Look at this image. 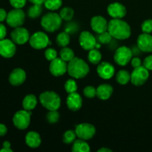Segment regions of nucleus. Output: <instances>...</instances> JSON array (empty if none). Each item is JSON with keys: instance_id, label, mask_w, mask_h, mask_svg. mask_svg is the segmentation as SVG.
I'll use <instances>...</instances> for the list:
<instances>
[{"instance_id": "f257e3e1", "label": "nucleus", "mask_w": 152, "mask_h": 152, "mask_svg": "<svg viewBox=\"0 0 152 152\" xmlns=\"http://www.w3.org/2000/svg\"><path fill=\"white\" fill-rule=\"evenodd\" d=\"M108 31L113 38L117 39H126L131 36L130 25L121 19H113L108 22Z\"/></svg>"}, {"instance_id": "f03ea898", "label": "nucleus", "mask_w": 152, "mask_h": 152, "mask_svg": "<svg viewBox=\"0 0 152 152\" xmlns=\"http://www.w3.org/2000/svg\"><path fill=\"white\" fill-rule=\"evenodd\" d=\"M89 72L88 65L79 57H74L68 64V73L75 79H82L86 77Z\"/></svg>"}, {"instance_id": "7ed1b4c3", "label": "nucleus", "mask_w": 152, "mask_h": 152, "mask_svg": "<svg viewBox=\"0 0 152 152\" xmlns=\"http://www.w3.org/2000/svg\"><path fill=\"white\" fill-rule=\"evenodd\" d=\"M62 21V18L58 13L50 12L42 16L41 25L48 32H54L60 28Z\"/></svg>"}, {"instance_id": "20e7f679", "label": "nucleus", "mask_w": 152, "mask_h": 152, "mask_svg": "<svg viewBox=\"0 0 152 152\" xmlns=\"http://www.w3.org/2000/svg\"><path fill=\"white\" fill-rule=\"evenodd\" d=\"M42 105L48 111L57 110L61 105V99L54 91H45L39 96Z\"/></svg>"}, {"instance_id": "39448f33", "label": "nucleus", "mask_w": 152, "mask_h": 152, "mask_svg": "<svg viewBox=\"0 0 152 152\" xmlns=\"http://www.w3.org/2000/svg\"><path fill=\"white\" fill-rule=\"evenodd\" d=\"M25 12L22 8H14L7 13L6 22L9 26L15 28L22 26L25 22Z\"/></svg>"}, {"instance_id": "423d86ee", "label": "nucleus", "mask_w": 152, "mask_h": 152, "mask_svg": "<svg viewBox=\"0 0 152 152\" xmlns=\"http://www.w3.org/2000/svg\"><path fill=\"white\" fill-rule=\"evenodd\" d=\"M31 111L21 110L17 111L13 117L14 126L19 130H25L29 126L31 122Z\"/></svg>"}, {"instance_id": "0eeeda50", "label": "nucleus", "mask_w": 152, "mask_h": 152, "mask_svg": "<svg viewBox=\"0 0 152 152\" xmlns=\"http://www.w3.org/2000/svg\"><path fill=\"white\" fill-rule=\"evenodd\" d=\"M149 77V72L143 65L134 69L131 74V82L136 86H140L145 83Z\"/></svg>"}, {"instance_id": "6e6552de", "label": "nucleus", "mask_w": 152, "mask_h": 152, "mask_svg": "<svg viewBox=\"0 0 152 152\" xmlns=\"http://www.w3.org/2000/svg\"><path fill=\"white\" fill-rule=\"evenodd\" d=\"M133 53L132 49L126 46H122L118 48L114 53V59L117 64L121 66H125L127 65L132 59Z\"/></svg>"}, {"instance_id": "1a4fd4ad", "label": "nucleus", "mask_w": 152, "mask_h": 152, "mask_svg": "<svg viewBox=\"0 0 152 152\" xmlns=\"http://www.w3.org/2000/svg\"><path fill=\"white\" fill-rule=\"evenodd\" d=\"M30 45L32 48L35 49H42L47 47L48 44H50L49 38L46 34L44 32H36L30 37Z\"/></svg>"}, {"instance_id": "9d476101", "label": "nucleus", "mask_w": 152, "mask_h": 152, "mask_svg": "<svg viewBox=\"0 0 152 152\" xmlns=\"http://www.w3.org/2000/svg\"><path fill=\"white\" fill-rule=\"evenodd\" d=\"M75 132L80 139L88 140L94 136L96 129L93 125L89 123H81L76 126Z\"/></svg>"}, {"instance_id": "9b49d317", "label": "nucleus", "mask_w": 152, "mask_h": 152, "mask_svg": "<svg viewBox=\"0 0 152 152\" xmlns=\"http://www.w3.org/2000/svg\"><path fill=\"white\" fill-rule=\"evenodd\" d=\"M11 39L15 44L23 45L25 44L30 39L29 32L25 28L22 27L15 28L10 34Z\"/></svg>"}, {"instance_id": "f8f14e48", "label": "nucleus", "mask_w": 152, "mask_h": 152, "mask_svg": "<svg viewBox=\"0 0 152 152\" xmlns=\"http://www.w3.org/2000/svg\"><path fill=\"white\" fill-rule=\"evenodd\" d=\"M49 69L52 75L55 77H59L65 74V72L68 71V65L66 62L61 58H56L51 61Z\"/></svg>"}, {"instance_id": "ddd939ff", "label": "nucleus", "mask_w": 152, "mask_h": 152, "mask_svg": "<svg viewBox=\"0 0 152 152\" xmlns=\"http://www.w3.org/2000/svg\"><path fill=\"white\" fill-rule=\"evenodd\" d=\"M79 42L80 46L86 50H91L96 48V38L88 31H83L81 33L79 38Z\"/></svg>"}, {"instance_id": "4468645a", "label": "nucleus", "mask_w": 152, "mask_h": 152, "mask_svg": "<svg viewBox=\"0 0 152 152\" xmlns=\"http://www.w3.org/2000/svg\"><path fill=\"white\" fill-rule=\"evenodd\" d=\"M16 48L12 40L4 39L0 40V55L4 58H10L16 53Z\"/></svg>"}, {"instance_id": "2eb2a0df", "label": "nucleus", "mask_w": 152, "mask_h": 152, "mask_svg": "<svg viewBox=\"0 0 152 152\" xmlns=\"http://www.w3.org/2000/svg\"><path fill=\"white\" fill-rule=\"evenodd\" d=\"M91 26L92 30L96 34H101L108 31V22L102 16H94L91 21Z\"/></svg>"}, {"instance_id": "dca6fc26", "label": "nucleus", "mask_w": 152, "mask_h": 152, "mask_svg": "<svg viewBox=\"0 0 152 152\" xmlns=\"http://www.w3.org/2000/svg\"><path fill=\"white\" fill-rule=\"evenodd\" d=\"M108 13L113 19H122L126 14V8L119 2L111 3L108 7Z\"/></svg>"}, {"instance_id": "f3484780", "label": "nucleus", "mask_w": 152, "mask_h": 152, "mask_svg": "<svg viewBox=\"0 0 152 152\" xmlns=\"http://www.w3.org/2000/svg\"><path fill=\"white\" fill-rule=\"evenodd\" d=\"M115 69L111 63L103 62L99 64L97 67V74L99 77L104 80H109L114 75Z\"/></svg>"}, {"instance_id": "a211bd4d", "label": "nucleus", "mask_w": 152, "mask_h": 152, "mask_svg": "<svg viewBox=\"0 0 152 152\" xmlns=\"http://www.w3.org/2000/svg\"><path fill=\"white\" fill-rule=\"evenodd\" d=\"M137 46L141 51L145 53L152 52V36L145 33L140 34L137 39Z\"/></svg>"}, {"instance_id": "6ab92c4d", "label": "nucleus", "mask_w": 152, "mask_h": 152, "mask_svg": "<svg viewBox=\"0 0 152 152\" xmlns=\"http://www.w3.org/2000/svg\"><path fill=\"white\" fill-rule=\"evenodd\" d=\"M68 108L73 111H77L81 108L83 105V99L81 96L77 92L69 94L66 101Z\"/></svg>"}, {"instance_id": "aec40b11", "label": "nucleus", "mask_w": 152, "mask_h": 152, "mask_svg": "<svg viewBox=\"0 0 152 152\" xmlns=\"http://www.w3.org/2000/svg\"><path fill=\"white\" fill-rule=\"evenodd\" d=\"M26 79V74L22 68H15L9 76V82L11 85L18 86L22 85Z\"/></svg>"}, {"instance_id": "412c9836", "label": "nucleus", "mask_w": 152, "mask_h": 152, "mask_svg": "<svg viewBox=\"0 0 152 152\" xmlns=\"http://www.w3.org/2000/svg\"><path fill=\"white\" fill-rule=\"evenodd\" d=\"M113 94V88L109 84L100 85L96 88V96L102 100H107Z\"/></svg>"}, {"instance_id": "4be33fe9", "label": "nucleus", "mask_w": 152, "mask_h": 152, "mask_svg": "<svg viewBox=\"0 0 152 152\" xmlns=\"http://www.w3.org/2000/svg\"><path fill=\"white\" fill-rule=\"evenodd\" d=\"M25 142L29 147L32 148H38L41 144V137L37 132H30L25 136Z\"/></svg>"}, {"instance_id": "5701e85b", "label": "nucleus", "mask_w": 152, "mask_h": 152, "mask_svg": "<svg viewBox=\"0 0 152 152\" xmlns=\"http://www.w3.org/2000/svg\"><path fill=\"white\" fill-rule=\"evenodd\" d=\"M37 105V99L34 94H28L22 101V106L25 110L31 111L34 109Z\"/></svg>"}, {"instance_id": "b1692460", "label": "nucleus", "mask_w": 152, "mask_h": 152, "mask_svg": "<svg viewBox=\"0 0 152 152\" xmlns=\"http://www.w3.org/2000/svg\"><path fill=\"white\" fill-rule=\"evenodd\" d=\"M71 150L74 152H89L91 148L86 140L79 139L74 141Z\"/></svg>"}, {"instance_id": "393cba45", "label": "nucleus", "mask_w": 152, "mask_h": 152, "mask_svg": "<svg viewBox=\"0 0 152 152\" xmlns=\"http://www.w3.org/2000/svg\"><path fill=\"white\" fill-rule=\"evenodd\" d=\"M117 83H119L121 85H126L129 81H131V74L129 71L126 70H120L117 74Z\"/></svg>"}, {"instance_id": "a878e982", "label": "nucleus", "mask_w": 152, "mask_h": 152, "mask_svg": "<svg viewBox=\"0 0 152 152\" xmlns=\"http://www.w3.org/2000/svg\"><path fill=\"white\" fill-rule=\"evenodd\" d=\"M88 59L91 63L96 65V64H99L100 62L101 59H102V54L99 50L94 48L89 51L88 55Z\"/></svg>"}, {"instance_id": "bb28decb", "label": "nucleus", "mask_w": 152, "mask_h": 152, "mask_svg": "<svg viewBox=\"0 0 152 152\" xmlns=\"http://www.w3.org/2000/svg\"><path fill=\"white\" fill-rule=\"evenodd\" d=\"M56 43L60 47H66L70 43V36L68 33L66 31L61 32L56 37Z\"/></svg>"}, {"instance_id": "cd10ccee", "label": "nucleus", "mask_w": 152, "mask_h": 152, "mask_svg": "<svg viewBox=\"0 0 152 152\" xmlns=\"http://www.w3.org/2000/svg\"><path fill=\"white\" fill-rule=\"evenodd\" d=\"M59 56H60L61 59H62L65 62H70V61L72 60L75 57L74 52L73 51L72 49L67 47H64L60 50V52H59Z\"/></svg>"}, {"instance_id": "c85d7f7f", "label": "nucleus", "mask_w": 152, "mask_h": 152, "mask_svg": "<svg viewBox=\"0 0 152 152\" xmlns=\"http://www.w3.org/2000/svg\"><path fill=\"white\" fill-rule=\"evenodd\" d=\"M42 12V4H34V5H32L28 9V15L29 17L32 18V19H35V18L39 17L40 16Z\"/></svg>"}, {"instance_id": "c756f323", "label": "nucleus", "mask_w": 152, "mask_h": 152, "mask_svg": "<svg viewBox=\"0 0 152 152\" xmlns=\"http://www.w3.org/2000/svg\"><path fill=\"white\" fill-rule=\"evenodd\" d=\"M74 11L71 7H65L64 8H62L60 10V13H59V16L62 18V20L67 21V22H69L72 19V18L74 17Z\"/></svg>"}, {"instance_id": "7c9ffc66", "label": "nucleus", "mask_w": 152, "mask_h": 152, "mask_svg": "<svg viewBox=\"0 0 152 152\" xmlns=\"http://www.w3.org/2000/svg\"><path fill=\"white\" fill-rule=\"evenodd\" d=\"M45 6L50 10H58L62 4V0H45Z\"/></svg>"}, {"instance_id": "2f4dec72", "label": "nucleus", "mask_w": 152, "mask_h": 152, "mask_svg": "<svg viewBox=\"0 0 152 152\" xmlns=\"http://www.w3.org/2000/svg\"><path fill=\"white\" fill-rule=\"evenodd\" d=\"M76 137H77V134L76 132L74 131H67L63 136V142L66 144H70L74 142L76 140Z\"/></svg>"}, {"instance_id": "473e14b6", "label": "nucleus", "mask_w": 152, "mask_h": 152, "mask_svg": "<svg viewBox=\"0 0 152 152\" xmlns=\"http://www.w3.org/2000/svg\"><path fill=\"white\" fill-rule=\"evenodd\" d=\"M98 34H99L97 37L98 40H99V42H100L101 43H102V44H108V43L111 42V40H112V36L111 35V34H110L108 31Z\"/></svg>"}, {"instance_id": "72a5a7b5", "label": "nucleus", "mask_w": 152, "mask_h": 152, "mask_svg": "<svg viewBox=\"0 0 152 152\" xmlns=\"http://www.w3.org/2000/svg\"><path fill=\"white\" fill-rule=\"evenodd\" d=\"M65 89L67 93L71 94L77 92V85L75 80H68L65 84Z\"/></svg>"}, {"instance_id": "f704fd0d", "label": "nucleus", "mask_w": 152, "mask_h": 152, "mask_svg": "<svg viewBox=\"0 0 152 152\" xmlns=\"http://www.w3.org/2000/svg\"><path fill=\"white\" fill-rule=\"evenodd\" d=\"M46 117L49 123L53 124V123H57V121L59 120V114L57 110H52V111H49V112L46 115Z\"/></svg>"}, {"instance_id": "c9c22d12", "label": "nucleus", "mask_w": 152, "mask_h": 152, "mask_svg": "<svg viewBox=\"0 0 152 152\" xmlns=\"http://www.w3.org/2000/svg\"><path fill=\"white\" fill-rule=\"evenodd\" d=\"M83 94L87 98H94L96 96V89L94 86H86L83 90Z\"/></svg>"}, {"instance_id": "e433bc0d", "label": "nucleus", "mask_w": 152, "mask_h": 152, "mask_svg": "<svg viewBox=\"0 0 152 152\" xmlns=\"http://www.w3.org/2000/svg\"><path fill=\"white\" fill-rule=\"evenodd\" d=\"M142 31L145 34L152 33V19H147L144 21L142 24Z\"/></svg>"}, {"instance_id": "4c0bfd02", "label": "nucleus", "mask_w": 152, "mask_h": 152, "mask_svg": "<svg viewBox=\"0 0 152 152\" xmlns=\"http://www.w3.org/2000/svg\"><path fill=\"white\" fill-rule=\"evenodd\" d=\"M45 56L49 61H53L56 58H57V52L53 48H48L45 52Z\"/></svg>"}, {"instance_id": "58836bf2", "label": "nucleus", "mask_w": 152, "mask_h": 152, "mask_svg": "<svg viewBox=\"0 0 152 152\" xmlns=\"http://www.w3.org/2000/svg\"><path fill=\"white\" fill-rule=\"evenodd\" d=\"M10 4L14 8H22L26 4V0H9Z\"/></svg>"}, {"instance_id": "ea45409f", "label": "nucleus", "mask_w": 152, "mask_h": 152, "mask_svg": "<svg viewBox=\"0 0 152 152\" xmlns=\"http://www.w3.org/2000/svg\"><path fill=\"white\" fill-rule=\"evenodd\" d=\"M78 30V26L77 25H76L75 23H73V22H71V23L68 24L66 25V28H65V31L68 34H71V33H74L76 31H77Z\"/></svg>"}, {"instance_id": "a19ab883", "label": "nucleus", "mask_w": 152, "mask_h": 152, "mask_svg": "<svg viewBox=\"0 0 152 152\" xmlns=\"http://www.w3.org/2000/svg\"><path fill=\"white\" fill-rule=\"evenodd\" d=\"M143 66L148 71H152V55L148 56L144 59Z\"/></svg>"}, {"instance_id": "79ce46f5", "label": "nucleus", "mask_w": 152, "mask_h": 152, "mask_svg": "<svg viewBox=\"0 0 152 152\" xmlns=\"http://www.w3.org/2000/svg\"><path fill=\"white\" fill-rule=\"evenodd\" d=\"M7 34V29L3 24L0 23V40L4 39Z\"/></svg>"}, {"instance_id": "37998d69", "label": "nucleus", "mask_w": 152, "mask_h": 152, "mask_svg": "<svg viewBox=\"0 0 152 152\" xmlns=\"http://www.w3.org/2000/svg\"><path fill=\"white\" fill-rule=\"evenodd\" d=\"M132 65L134 68L141 66L142 65V62H141L140 59L138 57H134L133 59H132Z\"/></svg>"}, {"instance_id": "c03bdc74", "label": "nucleus", "mask_w": 152, "mask_h": 152, "mask_svg": "<svg viewBox=\"0 0 152 152\" xmlns=\"http://www.w3.org/2000/svg\"><path fill=\"white\" fill-rule=\"evenodd\" d=\"M7 13L5 11V10L3 8H0V22H3V21L6 20L7 19Z\"/></svg>"}, {"instance_id": "a18cd8bd", "label": "nucleus", "mask_w": 152, "mask_h": 152, "mask_svg": "<svg viewBox=\"0 0 152 152\" xmlns=\"http://www.w3.org/2000/svg\"><path fill=\"white\" fill-rule=\"evenodd\" d=\"M7 129L4 124L0 123V137H3L7 134Z\"/></svg>"}, {"instance_id": "49530a36", "label": "nucleus", "mask_w": 152, "mask_h": 152, "mask_svg": "<svg viewBox=\"0 0 152 152\" xmlns=\"http://www.w3.org/2000/svg\"><path fill=\"white\" fill-rule=\"evenodd\" d=\"M28 1H31V3H33V4H44V2L45 0H28Z\"/></svg>"}, {"instance_id": "de8ad7c7", "label": "nucleus", "mask_w": 152, "mask_h": 152, "mask_svg": "<svg viewBox=\"0 0 152 152\" xmlns=\"http://www.w3.org/2000/svg\"><path fill=\"white\" fill-rule=\"evenodd\" d=\"M111 149H108L107 148H101L98 150V152H111Z\"/></svg>"}, {"instance_id": "09e8293b", "label": "nucleus", "mask_w": 152, "mask_h": 152, "mask_svg": "<svg viewBox=\"0 0 152 152\" xmlns=\"http://www.w3.org/2000/svg\"><path fill=\"white\" fill-rule=\"evenodd\" d=\"M3 148H10V142L8 141H4L3 142Z\"/></svg>"}, {"instance_id": "8fccbe9b", "label": "nucleus", "mask_w": 152, "mask_h": 152, "mask_svg": "<svg viewBox=\"0 0 152 152\" xmlns=\"http://www.w3.org/2000/svg\"><path fill=\"white\" fill-rule=\"evenodd\" d=\"M1 152H12L13 150L10 148H2L1 150H0Z\"/></svg>"}]
</instances>
